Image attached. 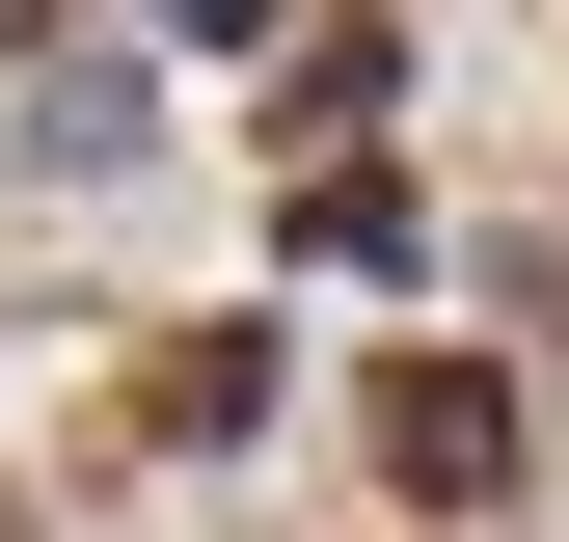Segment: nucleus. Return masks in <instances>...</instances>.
I'll list each match as a JSON object with an SVG mask.
<instances>
[{"instance_id":"obj_1","label":"nucleus","mask_w":569,"mask_h":542,"mask_svg":"<svg viewBox=\"0 0 569 542\" xmlns=\"http://www.w3.org/2000/svg\"><path fill=\"white\" fill-rule=\"evenodd\" d=\"M380 461H407V489H488V461H516V406H488V380H380Z\"/></svg>"}]
</instances>
